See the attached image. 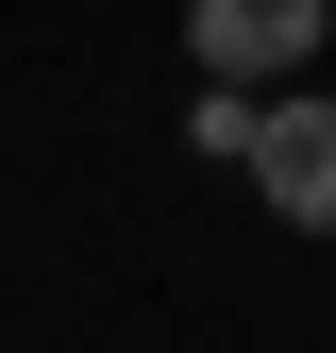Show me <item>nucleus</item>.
I'll use <instances>...</instances> for the list:
<instances>
[{
	"instance_id": "obj_1",
	"label": "nucleus",
	"mask_w": 336,
	"mask_h": 353,
	"mask_svg": "<svg viewBox=\"0 0 336 353\" xmlns=\"http://www.w3.org/2000/svg\"><path fill=\"white\" fill-rule=\"evenodd\" d=\"M185 51H202V84H303L319 51H336V0H185Z\"/></svg>"
},
{
	"instance_id": "obj_2",
	"label": "nucleus",
	"mask_w": 336,
	"mask_h": 353,
	"mask_svg": "<svg viewBox=\"0 0 336 353\" xmlns=\"http://www.w3.org/2000/svg\"><path fill=\"white\" fill-rule=\"evenodd\" d=\"M252 202H269L286 236H336V84H269V118H252Z\"/></svg>"
},
{
	"instance_id": "obj_3",
	"label": "nucleus",
	"mask_w": 336,
	"mask_h": 353,
	"mask_svg": "<svg viewBox=\"0 0 336 353\" xmlns=\"http://www.w3.org/2000/svg\"><path fill=\"white\" fill-rule=\"evenodd\" d=\"M252 118H269L252 84H202V101H185V152H202V168H252Z\"/></svg>"
}]
</instances>
